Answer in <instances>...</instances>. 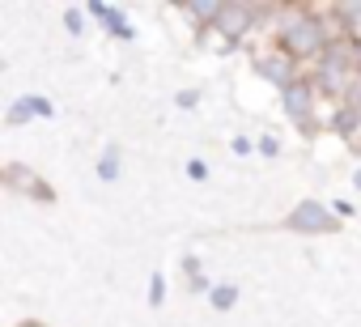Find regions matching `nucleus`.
<instances>
[{
    "mask_svg": "<svg viewBox=\"0 0 361 327\" xmlns=\"http://www.w3.org/2000/svg\"><path fill=\"white\" fill-rule=\"evenodd\" d=\"M22 327H43V323H22Z\"/></svg>",
    "mask_w": 361,
    "mask_h": 327,
    "instance_id": "1a4fd4ad",
    "label": "nucleus"
},
{
    "mask_svg": "<svg viewBox=\"0 0 361 327\" xmlns=\"http://www.w3.org/2000/svg\"><path fill=\"white\" fill-rule=\"evenodd\" d=\"M336 221L323 213V204L319 200H306V204H298L293 213H289V230H306V234H327Z\"/></svg>",
    "mask_w": 361,
    "mask_h": 327,
    "instance_id": "f03ea898",
    "label": "nucleus"
},
{
    "mask_svg": "<svg viewBox=\"0 0 361 327\" xmlns=\"http://www.w3.org/2000/svg\"><path fill=\"white\" fill-rule=\"evenodd\" d=\"M234 302V289H217V306H230Z\"/></svg>",
    "mask_w": 361,
    "mask_h": 327,
    "instance_id": "6e6552de",
    "label": "nucleus"
},
{
    "mask_svg": "<svg viewBox=\"0 0 361 327\" xmlns=\"http://www.w3.org/2000/svg\"><path fill=\"white\" fill-rule=\"evenodd\" d=\"M348 30H353V39H361V5L348 9Z\"/></svg>",
    "mask_w": 361,
    "mask_h": 327,
    "instance_id": "0eeeda50",
    "label": "nucleus"
},
{
    "mask_svg": "<svg viewBox=\"0 0 361 327\" xmlns=\"http://www.w3.org/2000/svg\"><path fill=\"white\" fill-rule=\"evenodd\" d=\"M247 26H251V9H243V5H226V9H221V18H217V30H221V35H230V39H238Z\"/></svg>",
    "mask_w": 361,
    "mask_h": 327,
    "instance_id": "7ed1b4c3",
    "label": "nucleus"
},
{
    "mask_svg": "<svg viewBox=\"0 0 361 327\" xmlns=\"http://www.w3.org/2000/svg\"><path fill=\"white\" fill-rule=\"evenodd\" d=\"M221 9H226V5H188V13H192L196 22H213V18H221Z\"/></svg>",
    "mask_w": 361,
    "mask_h": 327,
    "instance_id": "39448f33",
    "label": "nucleus"
},
{
    "mask_svg": "<svg viewBox=\"0 0 361 327\" xmlns=\"http://www.w3.org/2000/svg\"><path fill=\"white\" fill-rule=\"evenodd\" d=\"M285 47H289V56H314V51L323 47V26H319L314 18L293 22V26L285 30Z\"/></svg>",
    "mask_w": 361,
    "mask_h": 327,
    "instance_id": "f257e3e1",
    "label": "nucleus"
},
{
    "mask_svg": "<svg viewBox=\"0 0 361 327\" xmlns=\"http://www.w3.org/2000/svg\"><path fill=\"white\" fill-rule=\"evenodd\" d=\"M259 73H264V77H272V81H289L285 60H264V64H259Z\"/></svg>",
    "mask_w": 361,
    "mask_h": 327,
    "instance_id": "423d86ee",
    "label": "nucleus"
},
{
    "mask_svg": "<svg viewBox=\"0 0 361 327\" xmlns=\"http://www.w3.org/2000/svg\"><path fill=\"white\" fill-rule=\"evenodd\" d=\"M285 106H289V115H293V119H306V115H310V94H306L302 85H289Z\"/></svg>",
    "mask_w": 361,
    "mask_h": 327,
    "instance_id": "20e7f679",
    "label": "nucleus"
}]
</instances>
